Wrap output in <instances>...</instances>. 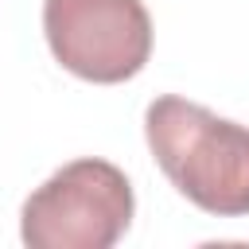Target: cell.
<instances>
[{
  "label": "cell",
  "mask_w": 249,
  "mask_h": 249,
  "mask_svg": "<svg viewBox=\"0 0 249 249\" xmlns=\"http://www.w3.org/2000/svg\"><path fill=\"white\" fill-rule=\"evenodd\" d=\"M144 140L167 183L214 218L249 214V124L179 93H160L144 109Z\"/></svg>",
  "instance_id": "6da1fadb"
},
{
  "label": "cell",
  "mask_w": 249,
  "mask_h": 249,
  "mask_svg": "<svg viewBox=\"0 0 249 249\" xmlns=\"http://www.w3.org/2000/svg\"><path fill=\"white\" fill-rule=\"evenodd\" d=\"M136 214L128 175L97 156H82L47 175L19 210V241L27 249H109Z\"/></svg>",
  "instance_id": "7a4b0ae2"
},
{
  "label": "cell",
  "mask_w": 249,
  "mask_h": 249,
  "mask_svg": "<svg viewBox=\"0 0 249 249\" xmlns=\"http://www.w3.org/2000/svg\"><path fill=\"white\" fill-rule=\"evenodd\" d=\"M43 35L54 62L93 86H121L152 58L144 0H43Z\"/></svg>",
  "instance_id": "3957f363"
}]
</instances>
